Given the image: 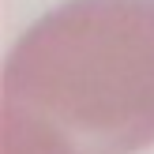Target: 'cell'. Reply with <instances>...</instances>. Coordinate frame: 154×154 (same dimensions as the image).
Instances as JSON below:
<instances>
[{
  "instance_id": "1",
  "label": "cell",
  "mask_w": 154,
  "mask_h": 154,
  "mask_svg": "<svg viewBox=\"0 0 154 154\" xmlns=\"http://www.w3.org/2000/svg\"><path fill=\"white\" fill-rule=\"evenodd\" d=\"M154 143V0H68L4 68V154H135Z\"/></svg>"
}]
</instances>
